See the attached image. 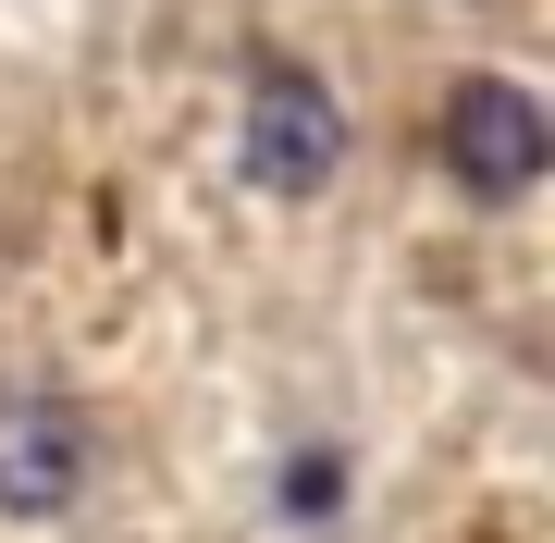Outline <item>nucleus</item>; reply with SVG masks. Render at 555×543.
<instances>
[{"label": "nucleus", "instance_id": "f03ea898", "mask_svg": "<svg viewBox=\"0 0 555 543\" xmlns=\"http://www.w3.org/2000/svg\"><path fill=\"white\" fill-rule=\"evenodd\" d=\"M247 173L272 185V198H321V185L346 173V112H334L321 75L272 62V75L247 87Z\"/></svg>", "mask_w": 555, "mask_h": 543}, {"label": "nucleus", "instance_id": "f257e3e1", "mask_svg": "<svg viewBox=\"0 0 555 543\" xmlns=\"http://www.w3.org/2000/svg\"><path fill=\"white\" fill-rule=\"evenodd\" d=\"M555 161V124L543 100L518 75H456V100H444V173L469 185V198H531Z\"/></svg>", "mask_w": 555, "mask_h": 543}, {"label": "nucleus", "instance_id": "7ed1b4c3", "mask_svg": "<svg viewBox=\"0 0 555 543\" xmlns=\"http://www.w3.org/2000/svg\"><path fill=\"white\" fill-rule=\"evenodd\" d=\"M75 494H87V421L50 408V396L0 408V506L13 519H62Z\"/></svg>", "mask_w": 555, "mask_h": 543}]
</instances>
